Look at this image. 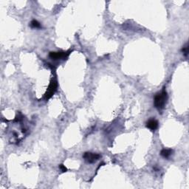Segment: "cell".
<instances>
[{"label":"cell","mask_w":189,"mask_h":189,"mask_svg":"<svg viewBox=\"0 0 189 189\" xmlns=\"http://www.w3.org/2000/svg\"><path fill=\"white\" fill-rule=\"evenodd\" d=\"M167 99H168V96H167V93L165 89L162 91V92L157 94L156 96L154 97V106L157 109L160 110V109H164L165 104H166Z\"/></svg>","instance_id":"6da1fadb"},{"label":"cell","mask_w":189,"mask_h":189,"mask_svg":"<svg viewBox=\"0 0 189 189\" xmlns=\"http://www.w3.org/2000/svg\"><path fill=\"white\" fill-rule=\"evenodd\" d=\"M57 86H58V84H57V81H56L53 80V81L50 82V85H49L48 88H47V92L45 93V99L46 100H48V99H50V97H51L54 94V93L56 92V89H57Z\"/></svg>","instance_id":"7a4b0ae2"},{"label":"cell","mask_w":189,"mask_h":189,"mask_svg":"<svg viewBox=\"0 0 189 189\" xmlns=\"http://www.w3.org/2000/svg\"><path fill=\"white\" fill-rule=\"evenodd\" d=\"M83 157L85 161L89 163H93L100 158V155L98 154L92 153V152H85L83 155Z\"/></svg>","instance_id":"3957f363"},{"label":"cell","mask_w":189,"mask_h":189,"mask_svg":"<svg viewBox=\"0 0 189 189\" xmlns=\"http://www.w3.org/2000/svg\"><path fill=\"white\" fill-rule=\"evenodd\" d=\"M69 53H70V51L66 52V53H63V52H51V53H50L49 56L51 58L56 60V59L59 58H65L69 56Z\"/></svg>","instance_id":"277c9868"},{"label":"cell","mask_w":189,"mask_h":189,"mask_svg":"<svg viewBox=\"0 0 189 189\" xmlns=\"http://www.w3.org/2000/svg\"><path fill=\"white\" fill-rule=\"evenodd\" d=\"M146 127L151 131H155L158 128V122L154 119H151L146 123Z\"/></svg>","instance_id":"5b68a950"},{"label":"cell","mask_w":189,"mask_h":189,"mask_svg":"<svg viewBox=\"0 0 189 189\" xmlns=\"http://www.w3.org/2000/svg\"><path fill=\"white\" fill-rule=\"evenodd\" d=\"M172 152H173L172 149H164L160 151V155L162 157H163L168 158V157H169L170 156H171V154H172Z\"/></svg>","instance_id":"8992f818"},{"label":"cell","mask_w":189,"mask_h":189,"mask_svg":"<svg viewBox=\"0 0 189 189\" xmlns=\"http://www.w3.org/2000/svg\"><path fill=\"white\" fill-rule=\"evenodd\" d=\"M30 26L34 28H40L41 27V25L39 22L36 20H32L30 23Z\"/></svg>","instance_id":"52a82bcc"},{"label":"cell","mask_w":189,"mask_h":189,"mask_svg":"<svg viewBox=\"0 0 189 189\" xmlns=\"http://www.w3.org/2000/svg\"><path fill=\"white\" fill-rule=\"evenodd\" d=\"M182 52L183 53V55L187 57L188 55V43H186L184 47H183V48L182 49Z\"/></svg>","instance_id":"ba28073f"},{"label":"cell","mask_w":189,"mask_h":189,"mask_svg":"<svg viewBox=\"0 0 189 189\" xmlns=\"http://www.w3.org/2000/svg\"><path fill=\"white\" fill-rule=\"evenodd\" d=\"M59 168H61V170L62 172H66V171H67V168H66V167H65L64 165H63V164H61V165H59Z\"/></svg>","instance_id":"9c48e42d"}]
</instances>
